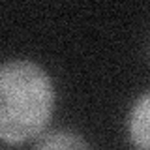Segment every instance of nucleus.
Segmentation results:
<instances>
[{"label":"nucleus","mask_w":150,"mask_h":150,"mask_svg":"<svg viewBox=\"0 0 150 150\" xmlns=\"http://www.w3.org/2000/svg\"><path fill=\"white\" fill-rule=\"evenodd\" d=\"M54 86L32 60H8L0 68V137L17 144L40 137L51 120Z\"/></svg>","instance_id":"1"},{"label":"nucleus","mask_w":150,"mask_h":150,"mask_svg":"<svg viewBox=\"0 0 150 150\" xmlns=\"http://www.w3.org/2000/svg\"><path fill=\"white\" fill-rule=\"evenodd\" d=\"M128 135L135 150H150V90L139 96L131 107Z\"/></svg>","instance_id":"2"},{"label":"nucleus","mask_w":150,"mask_h":150,"mask_svg":"<svg viewBox=\"0 0 150 150\" xmlns=\"http://www.w3.org/2000/svg\"><path fill=\"white\" fill-rule=\"evenodd\" d=\"M34 150H90V146L71 129H51L40 135Z\"/></svg>","instance_id":"3"}]
</instances>
